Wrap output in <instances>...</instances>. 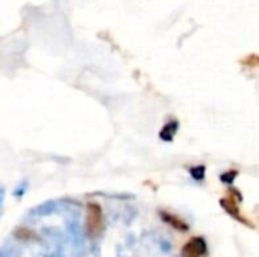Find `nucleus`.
Segmentation results:
<instances>
[{
    "label": "nucleus",
    "instance_id": "9d476101",
    "mask_svg": "<svg viewBox=\"0 0 259 257\" xmlns=\"http://www.w3.org/2000/svg\"><path fill=\"white\" fill-rule=\"evenodd\" d=\"M0 257H5V254H3V251H2V253H0Z\"/></svg>",
    "mask_w": 259,
    "mask_h": 257
},
{
    "label": "nucleus",
    "instance_id": "0eeeda50",
    "mask_svg": "<svg viewBox=\"0 0 259 257\" xmlns=\"http://www.w3.org/2000/svg\"><path fill=\"white\" fill-rule=\"evenodd\" d=\"M190 174H191V177H193L196 182H202V180H205V176H206V168H205V165H197V167H193V168H190Z\"/></svg>",
    "mask_w": 259,
    "mask_h": 257
},
{
    "label": "nucleus",
    "instance_id": "39448f33",
    "mask_svg": "<svg viewBox=\"0 0 259 257\" xmlns=\"http://www.w3.org/2000/svg\"><path fill=\"white\" fill-rule=\"evenodd\" d=\"M178 129H179V123H178L176 120H173V121L167 123V124L161 129L159 138H161L162 141H165V142H171V141L175 139V136H176Z\"/></svg>",
    "mask_w": 259,
    "mask_h": 257
},
{
    "label": "nucleus",
    "instance_id": "1a4fd4ad",
    "mask_svg": "<svg viewBox=\"0 0 259 257\" xmlns=\"http://www.w3.org/2000/svg\"><path fill=\"white\" fill-rule=\"evenodd\" d=\"M3 200H5V189L0 188V215L3 212Z\"/></svg>",
    "mask_w": 259,
    "mask_h": 257
},
{
    "label": "nucleus",
    "instance_id": "f03ea898",
    "mask_svg": "<svg viewBox=\"0 0 259 257\" xmlns=\"http://www.w3.org/2000/svg\"><path fill=\"white\" fill-rule=\"evenodd\" d=\"M182 257H205L208 254V245L206 241L202 236L191 238L181 250Z\"/></svg>",
    "mask_w": 259,
    "mask_h": 257
},
{
    "label": "nucleus",
    "instance_id": "20e7f679",
    "mask_svg": "<svg viewBox=\"0 0 259 257\" xmlns=\"http://www.w3.org/2000/svg\"><path fill=\"white\" fill-rule=\"evenodd\" d=\"M159 217H161V220L164 223H167L168 226H171L175 230H178L181 233H187L190 230V226L184 220H181L179 217H176V215H173V214H170L167 211H159Z\"/></svg>",
    "mask_w": 259,
    "mask_h": 257
},
{
    "label": "nucleus",
    "instance_id": "423d86ee",
    "mask_svg": "<svg viewBox=\"0 0 259 257\" xmlns=\"http://www.w3.org/2000/svg\"><path fill=\"white\" fill-rule=\"evenodd\" d=\"M14 236L20 241H38V235L26 227H18L14 230Z\"/></svg>",
    "mask_w": 259,
    "mask_h": 257
},
{
    "label": "nucleus",
    "instance_id": "f257e3e1",
    "mask_svg": "<svg viewBox=\"0 0 259 257\" xmlns=\"http://www.w3.org/2000/svg\"><path fill=\"white\" fill-rule=\"evenodd\" d=\"M103 229V211L99 203L87 204V217H85V230L90 238H97Z\"/></svg>",
    "mask_w": 259,
    "mask_h": 257
},
{
    "label": "nucleus",
    "instance_id": "6e6552de",
    "mask_svg": "<svg viewBox=\"0 0 259 257\" xmlns=\"http://www.w3.org/2000/svg\"><path fill=\"white\" fill-rule=\"evenodd\" d=\"M237 176H238V171L237 170H229V171L220 174V182L222 183H226V185H232Z\"/></svg>",
    "mask_w": 259,
    "mask_h": 257
},
{
    "label": "nucleus",
    "instance_id": "7ed1b4c3",
    "mask_svg": "<svg viewBox=\"0 0 259 257\" xmlns=\"http://www.w3.org/2000/svg\"><path fill=\"white\" fill-rule=\"evenodd\" d=\"M220 206H222L223 211H225L226 214H229L235 221H238V223H241V224H244V226H247V227H250V229H255V224H252L247 218H244V217L241 215V211H240V208H238V204H237V201H235L234 198H222V200H220Z\"/></svg>",
    "mask_w": 259,
    "mask_h": 257
}]
</instances>
